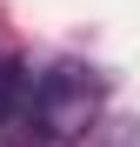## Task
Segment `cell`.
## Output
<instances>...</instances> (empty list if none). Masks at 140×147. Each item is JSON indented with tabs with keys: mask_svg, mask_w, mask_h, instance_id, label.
Returning a JSON list of instances; mask_svg holds the SVG:
<instances>
[{
	"mask_svg": "<svg viewBox=\"0 0 140 147\" xmlns=\"http://www.w3.org/2000/svg\"><path fill=\"white\" fill-rule=\"evenodd\" d=\"M100 100H107V74H93V67H54L33 87V100H27L33 134L40 140H80L93 127V114H100Z\"/></svg>",
	"mask_w": 140,
	"mask_h": 147,
	"instance_id": "cell-1",
	"label": "cell"
},
{
	"mask_svg": "<svg viewBox=\"0 0 140 147\" xmlns=\"http://www.w3.org/2000/svg\"><path fill=\"white\" fill-rule=\"evenodd\" d=\"M100 147H140V120H107Z\"/></svg>",
	"mask_w": 140,
	"mask_h": 147,
	"instance_id": "cell-3",
	"label": "cell"
},
{
	"mask_svg": "<svg viewBox=\"0 0 140 147\" xmlns=\"http://www.w3.org/2000/svg\"><path fill=\"white\" fill-rule=\"evenodd\" d=\"M27 100H33L27 74H20L13 60H0V127H13V120H27Z\"/></svg>",
	"mask_w": 140,
	"mask_h": 147,
	"instance_id": "cell-2",
	"label": "cell"
}]
</instances>
